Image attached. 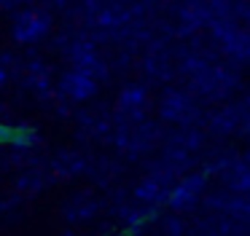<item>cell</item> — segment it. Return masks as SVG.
I'll use <instances>...</instances> for the list:
<instances>
[{
    "instance_id": "1",
    "label": "cell",
    "mask_w": 250,
    "mask_h": 236,
    "mask_svg": "<svg viewBox=\"0 0 250 236\" xmlns=\"http://www.w3.org/2000/svg\"><path fill=\"white\" fill-rule=\"evenodd\" d=\"M205 182H207L205 175H188V177H183L178 185L167 191L169 209H175V212H188V209H194L196 201L202 198V193H205Z\"/></svg>"
},
{
    "instance_id": "2",
    "label": "cell",
    "mask_w": 250,
    "mask_h": 236,
    "mask_svg": "<svg viewBox=\"0 0 250 236\" xmlns=\"http://www.w3.org/2000/svg\"><path fill=\"white\" fill-rule=\"evenodd\" d=\"M51 21L43 11H24L11 27V35L17 43H38L49 32Z\"/></svg>"
},
{
    "instance_id": "3",
    "label": "cell",
    "mask_w": 250,
    "mask_h": 236,
    "mask_svg": "<svg viewBox=\"0 0 250 236\" xmlns=\"http://www.w3.org/2000/svg\"><path fill=\"white\" fill-rule=\"evenodd\" d=\"M60 91L73 102H86V99H92V97L97 94V80H94L92 75H83V73H78V70H70V73L62 75Z\"/></svg>"
},
{
    "instance_id": "4",
    "label": "cell",
    "mask_w": 250,
    "mask_h": 236,
    "mask_svg": "<svg viewBox=\"0 0 250 236\" xmlns=\"http://www.w3.org/2000/svg\"><path fill=\"white\" fill-rule=\"evenodd\" d=\"M135 196L140 198L143 204H162V201H167V185H164L159 177H148V180H143L140 185H137Z\"/></svg>"
},
{
    "instance_id": "5",
    "label": "cell",
    "mask_w": 250,
    "mask_h": 236,
    "mask_svg": "<svg viewBox=\"0 0 250 236\" xmlns=\"http://www.w3.org/2000/svg\"><path fill=\"white\" fill-rule=\"evenodd\" d=\"M119 107H124V110H129V113L143 110V107H146V91L137 89V86L124 89V91H121V97H119Z\"/></svg>"
},
{
    "instance_id": "6",
    "label": "cell",
    "mask_w": 250,
    "mask_h": 236,
    "mask_svg": "<svg viewBox=\"0 0 250 236\" xmlns=\"http://www.w3.org/2000/svg\"><path fill=\"white\" fill-rule=\"evenodd\" d=\"M83 198L86 196H81V198H73V204L70 207H67V217L70 220H86V217H92L94 212H97V204L92 201V198H89V204H83Z\"/></svg>"
},
{
    "instance_id": "7",
    "label": "cell",
    "mask_w": 250,
    "mask_h": 236,
    "mask_svg": "<svg viewBox=\"0 0 250 236\" xmlns=\"http://www.w3.org/2000/svg\"><path fill=\"white\" fill-rule=\"evenodd\" d=\"M11 134H14L11 126H3L0 123V142H11Z\"/></svg>"
},
{
    "instance_id": "8",
    "label": "cell",
    "mask_w": 250,
    "mask_h": 236,
    "mask_svg": "<svg viewBox=\"0 0 250 236\" xmlns=\"http://www.w3.org/2000/svg\"><path fill=\"white\" fill-rule=\"evenodd\" d=\"M6 80H8V70L3 67V64H0V86L6 83Z\"/></svg>"
},
{
    "instance_id": "9",
    "label": "cell",
    "mask_w": 250,
    "mask_h": 236,
    "mask_svg": "<svg viewBox=\"0 0 250 236\" xmlns=\"http://www.w3.org/2000/svg\"><path fill=\"white\" fill-rule=\"evenodd\" d=\"M205 236H218V234H205Z\"/></svg>"
}]
</instances>
